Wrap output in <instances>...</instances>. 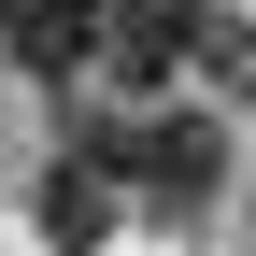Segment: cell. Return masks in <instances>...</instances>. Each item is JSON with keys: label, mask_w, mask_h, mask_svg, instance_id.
I'll return each mask as SVG.
<instances>
[{"label": "cell", "mask_w": 256, "mask_h": 256, "mask_svg": "<svg viewBox=\"0 0 256 256\" xmlns=\"http://www.w3.org/2000/svg\"><path fill=\"white\" fill-rule=\"evenodd\" d=\"M72 142L100 156V171H114L142 214H200L214 185H228V128H214V114H185V100H156V114H114V128L86 114Z\"/></svg>", "instance_id": "6da1fadb"}, {"label": "cell", "mask_w": 256, "mask_h": 256, "mask_svg": "<svg viewBox=\"0 0 256 256\" xmlns=\"http://www.w3.org/2000/svg\"><path fill=\"white\" fill-rule=\"evenodd\" d=\"M100 43H114V0H0V57L43 86H86Z\"/></svg>", "instance_id": "7a4b0ae2"}, {"label": "cell", "mask_w": 256, "mask_h": 256, "mask_svg": "<svg viewBox=\"0 0 256 256\" xmlns=\"http://www.w3.org/2000/svg\"><path fill=\"white\" fill-rule=\"evenodd\" d=\"M28 214H43V242H57V256H100V242L128 228V185H114V171H100V156H86V142H72V156H57V171H43V185H28Z\"/></svg>", "instance_id": "3957f363"}]
</instances>
